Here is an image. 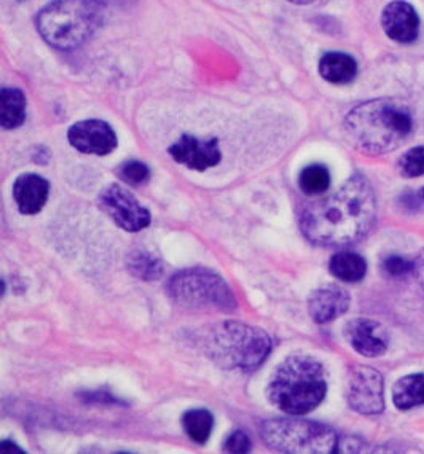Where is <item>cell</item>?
Instances as JSON below:
<instances>
[{"mask_svg": "<svg viewBox=\"0 0 424 454\" xmlns=\"http://www.w3.org/2000/svg\"><path fill=\"white\" fill-rule=\"evenodd\" d=\"M345 128L356 147L380 155L401 147L412 133L413 117L401 99L378 98L356 106L346 115Z\"/></svg>", "mask_w": 424, "mask_h": 454, "instance_id": "obj_2", "label": "cell"}, {"mask_svg": "<svg viewBox=\"0 0 424 454\" xmlns=\"http://www.w3.org/2000/svg\"><path fill=\"white\" fill-rule=\"evenodd\" d=\"M327 392L326 373L319 362L310 356H294L276 368L267 395L284 413L307 415L321 403Z\"/></svg>", "mask_w": 424, "mask_h": 454, "instance_id": "obj_3", "label": "cell"}, {"mask_svg": "<svg viewBox=\"0 0 424 454\" xmlns=\"http://www.w3.org/2000/svg\"><path fill=\"white\" fill-rule=\"evenodd\" d=\"M98 203L118 227L130 233L141 231L150 225V212L118 184L104 188Z\"/></svg>", "mask_w": 424, "mask_h": 454, "instance_id": "obj_9", "label": "cell"}, {"mask_svg": "<svg viewBox=\"0 0 424 454\" xmlns=\"http://www.w3.org/2000/svg\"><path fill=\"white\" fill-rule=\"evenodd\" d=\"M393 402L399 410L424 405V375L415 373L407 375L396 381L393 387Z\"/></svg>", "mask_w": 424, "mask_h": 454, "instance_id": "obj_18", "label": "cell"}, {"mask_svg": "<svg viewBox=\"0 0 424 454\" xmlns=\"http://www.w3.org/2000/svg\"><path fill=\"white\" fill-rule=\"evenodd\" d=\"M351 298L338 286H324L315 290L308 300V311L316 324H329L349 309Z\"/></svg>", "mask_w": 424, "mask_h": 454, "instance_id": "obj_14", "label": "cell"}, {"mask_svg": "<svg viewBox=\"0 0 424 454\" xmlns=\"http://www.w3.org/2000/svg\"><path fill=\"white\" fill-rule=\"evenodd\" d=\"M262 439L281 453H337L338 435L326 424L307 419H268L262 424Z\"/></svg>", "mask_w": 424, "mask_h": 454, "instance_id": "obj_7", "label": "cell"}, {"mask_svg": "<svg viewBox=\"0 0 424 454\" xmlns=\"http://www.w3.org/2000/svg\"><path fill=\"white\" fill-rule=\"evenodd\" d=\"M300 188L310 196L321 195L330 187V173L326 166L310 165L300 173Z\"/></svg>", "mask_w": 424, "mask_h": 454, "instance_id": "obj_22", "label": "cell"}, {"mask_svg": "<svg viewBox=\"0 0 424 454\" xmlns=\"http://www.w3.org/2000/svg\"><path fill=\"white\" fill-rule=\"evenodd\" d=\"M401 173L407 177L424 176V147H413L404 153L399 161Z\"/></svg>", "mask_w": 424, "mask_h": 454, "instance_id": "obj_23", "label": "cell"}, {"mask_svg": "<svg viewBox=\"0 0 424 454\" xmlns=\"http://www.w3.org/2000/svg\"><path fill=\"white\" fill-rule=\"evenodd\" d=\"M50 184L37 174H23L13 185L16 206L24 215L39 214L47 203Z\"/></svg>", "mask_w": 424, "mask_h": 454, "instance_id": "obj_15", "label": "cell"}, {"mask_svg": "<svg viewBox=\"0 0 424 454\" xmlns=\"http://www.w3.org/2000/svg\"><path fill=\"white\" fill-rule=\"evenodd\" d=\"M413 263H415L413 273L417 274L418 281H420L421 287L424 289V251L418 254V257L413 260Z\"/></svg>", "mask_w": 424, "mask_h": 454, "instance_id": "obj_27", "label": "cell"}, {"mask_svg": "<svg viewBox=\"0 0 424 454\" xmlns=\"http://www.w3.org/2000/svg\"><path fill=\"white\" fill-rule=\"evenodd\" d=\"M292 4H295V5H308V4H313L315 0H289Z\"/></svg>", "mask_w": 424, "mask_h": 454, "instance_id": "obj_29", "label": "cell"}, {"mask_svg": "<svg viewBox=\"0 0 424 454\" xmlns=\"http://www.w3.org/2000/svg\"><path fill=\"white\" fill-rule=\"evenodd\" d=\"M381 24L388 37L399 43H410L420 34L417 10L404 0H393L386 5L381 15Z\"/></svg>", "mask_w": 424, "mask_h": 454, "instance_id": "obj_13", "label": "cell"}, {"mask_svg": "<svg viewBox=\"0 0 424 454\" xmlns=\"http://www.w3.org/2000/svg\"><path fill=\"white\" fill-rule=\"evenodd\" d=\"M168 294L177 305L190 309L232 313L236 298L227 282L208 268H187L168 282Z\"/></svg>", "mask_w": 424, "mask_h": 454, "instance_id": "obj_6", "label": "cell"}, {"mask_svg": "<svg viewBox=\"0 0 424 454\" xmlns=\"http://www.w3.org/2000/svg\"><path fill=\"white\" fill-rule=\"evenodd\" d=\"M122 179L134 185V187H139L147 184L150 179V169L149 166L144 165L141 161H128L125 165L122 166V171H120Z\"/></svg>", "mask_w": 424, "mask_h": 454, "instance_id": "obj_24", "label": "cell"}, {"mask_svg": "<svg viewBox=\"0 0 424 454\" xmlns=\"http://www.w3.org/2000/svg\"><path fill=\"white\" fill-rule=\"evenodd\" d=\"M130 271L144 281H157L165 273L161 260L147 251H134L128 257Z\"/></svg>", "mask_w": 424, "mask_h": 454, "instance_id": "obj_21", "label": "cell"}, {"mask_svg": "<svg viewBox=\"0 0 424 454\" xmlns=\"http://www.w3.org/2000/svg\"><path fill=\"white\" fill-rule=\"evenodd\" d=\"M225 451L228 453H247L251 450V439L243 431L232 432L225 440Z\"/></svg>", "mask_w": 424, "mask_h": 454, "instance_id": "obj_26", "label": "cell"}, {"mask_svg": "<svg viewBox=\"0 0 424 454\" xmlns=\"http://www.w3.org/2000/svg\"><path fill=\"white\" fill-rule=\"evenodd\" d=\"M271 348V338L265 330L239 322L216 325L205 341L206 353L220 367L244 372L259 368L267 361Z\"/></svg>", "mask_w": 424, "mask_h": 454, "instance_id": "obj_4", "label": "cell"}, {"mask_svg": "<svg viewBox=\"0 0 424 454\" xmlns=\"http://www.w3.org/2000/svg\"><path fill=\"white\" fill-rule=\"evenodd\" d=\"M169 155L174 161L195 171H206L219 165L222 160L217 139L203 141L189 134H184L179 141L169 147Z\"/></svg>", "mask_w": 424, "mask_h": 454, "instance_id": "obj_11", "label": "cell"}, {"mask_svg": "<svg viewBox=\"0 0 424 454\" xmlns=\"http://www.w3.org/2000/svg\"><path fill=\"white\" fill-rule=\"evenodd\" d=\"M319 74L322 79L335 85H345L356 79L357 63L356 59L340 51H330L319 61Z\"/></svg>", "mask_w": 424, "mask_h": 454, "instance_id": "obj_16", "label": "cell"}, {"mask_svg": "<svg viewBox=\"0 0 424 454\" xmlns=\"http://www.w3.org/2000/svg\"><path fill=\"white\" fill-rule=\"evenodd\" d=\"M348 403L362 415H380L385 410V380L375 368L357 365L348 376Z\"/></svg>", "mask_w": 424, "mask_h": 454, "instance_id": "obj_8", "label": "cell"}, {"mask_svg": "<svg viewBox=\"0 0 424 454\" xmlns=\"http://www.w3.org/2000/svg\"><path fill=\"white\" fill-rule=\"evenodd\" d=\"M330 273L345 282H359L367 273V263L356 252H338L329 262Z\"/></svg>", "mask_w": 424, "mask_h": 454, "instance_id": "obj_19", "label": "cell"}, {"mask_svg": "<svg viewBox=\"0 0 424 454\" xmlns=\"http://www.w3.org/2000/svg\"><path fill=\"white\" fill-rule=\"evenodd\" d=\"M96 27V12L85 0H55L37 16L40 35L58 50L83 45Z\"/></svg>", "mask_w": 424, "mask_h": 454, "instance_id": "obj_5", "label": "cell"}, {"mask_svg": "<svg viewBox=\"0 0 424 454\" xmlns=\"http://www.w3.org/2000/svg\"><path fill=\"white\" fill-rule=\"evenodd\" d=\"M182 426L190 439L198 445H205L211 437L214 418L205 408H195V410L185 411V415L182 418Z\"/></svg>", "mask_w": 424, "mask_h": 454, "instance_id": "obj_20", "label": "cell"}, {"mask_svg": "<svg viewBox=\"0 0 424 454\" xmlns=\"http://www.w3.org/2000/svg\"><path fill=\"white\" fill-rule=\"evenodd\" d=\"M0 453H24V451L21 448H18V445H15V443H12V442H8V440H4V442L0 443Z\"/></svg>", "mask_w": 424, "mask_h": 454, "instance_id": "obj_28", "label": "cell"}, {"mask_svg": "<svg viewBox=\"0 0 424 454\" xmlns=\"http://www.w3.org/2000/svg\"><path fill=\"white\" fill-rule=\"evenodd\" d=\"M69 144L87 155L104 157L117 149V134L103 120H83L71 126Z\"/></svg>", "mask_w": 424, "mask_h": 454, "instance_id": "obj_10", "label": "cell"}, {"mask_svg": "<svg viewBox=\"0 0 424 454\" xmlns=\"http://www.w3.org/2000/svg\"><path fill=\"white\" fill-rule=\"evenodd\" d=\"M377 219V196L364 176H353L332 195L310 204L302 233L316 246H345L362 239Z\"/></svg>", "mask_w": 424, "mask_h": 454, "instance_id": "obj_1", "label": "cell"}, {"mask_svg": "<svg viewBox=\"0 0 424 454\" xmlns=\"http://www.w3.org/2000/svg\"><path fill=\"white\" fill-rule=\"evenodd\" d=\"M421 196H423V198H424V188H423V193H421Z\"/></svg>", "mask_w": 424, "mask_h": 454, "instance_id": "obj_30", "label": "cell"}, {"mask_svg": "<svg viewBox=\"0 0 424 454\" xmlns=\"http://www.w3.org/2000/svg\"><path fill=\"white\" fill-rule=\"evenodd\" d=\"M26 120V96L18 88H2L0 121L5 129H15Z\"/></svg>", "mask_w": 424, "mask_h": 454, "instance_id": "obj_17", "label": "cell"}, {"mask_svg": "<svg viewBox=\"0 0 424 454\" xmlns=\"http://www.w3.org/2000/svg\"><path fill=\"white\" fill-rule=\"evenodd\" d=\"M413 268H415V263L405 259V257H401V255H389L383 262V270L391 278H404V276L412 273Z\"/></svg>", "mask_w": 424, "mask_h": 454, "instance_id": "obj_25", "label": "cell"}, {"mask_svg": "<svg viewBox=\"0 0 424 454\" xmlns=\"http://www.w3.org/2000/svg\"><path fill=\"white\" fill-rule=\"evenodd\" d=\"M345 337L356 353L365 357H380L388 351L389 333L377 321L367 317H359L348 322L345 327Z\"/></svg>", "mask_w": 424, "mask_h": 454, "instance_id": "obj_12", "label": "cell"}]
</instances>
